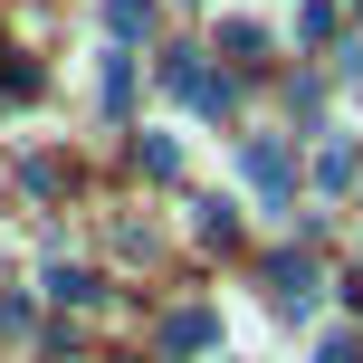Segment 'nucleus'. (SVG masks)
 Instances as JSON below:
<instances>
[{
	"label": "nucleus",
	"mask_w": 363,
	"mask_h": 363,
	"mask_svg": "<svg viewBox=\"0 0 363 363\" xmlns=\"http://www.w3.org/2000/svg\"><path fill=\"white\" fill-rule=\"evenodd\" d=\"M249 182H268V191H277V182H287V153H277V144H249Z\"/></svg>",
	"instance_id": "f257e3e1"
},
{
	"label": "nucleus",
	"mask_w": 363,
	"mask_h": 363,
	"mask_svg": "<svg viewBox=\"0 0 363 363\" xmlns=\"http://www.w3.org/2000/svg\"><path fill=\"white\" fill-rule=\"evenodd\" d=\"M172 354H191V345H211V315H172V335H163Z\"/></svg>",
	"instance_id": "f03ea898"
},
{
	"label": "nucleus",
	"mask_w": 363,
	"mask_h": 363,
	"mask_svg": "<svg viewBox=\"0 0 363 363\" xmlns=\"http://www.w3.org/2000/svg\"><path fill=\"white\" fill-rule=\"evenodd\" d=\"M315 363H354V345H345V335H325V345H315Z\"/></svg>",
	"instance_id": "7ed1b4c3"
}]
</instances>
